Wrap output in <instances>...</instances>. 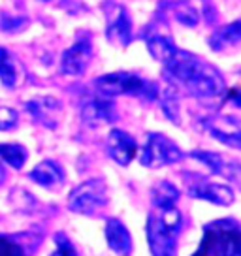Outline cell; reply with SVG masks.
<instances>
[{"label":"cell","instance_id":"6da1fadb","mask_svg":"<svg viewBox=\"0 0 241 256\" xmlns=\"http://www.w3.org/2000/svg\"><path fill=\"white\" fill-rule=\"evenodd\" d=\"M183 213L176 208L154 209L147 216V243L153 256H177Z\"/></svg>","mask_w":241,"mask_h":256},{"label":"cell","instance_id":"7a4b0ae2","mask_svg":"<svg viewBox=\"0 0 241 256\" xmlns=\"http://www.w3.org/2000/svg\"><path fill=\"white\" fill-rule=\"evenodd\" d=\"M92 85H94L98 94L110 96V98L119 94L136 96V98H142L144 102H154L158 98V90H160L158 83L145 80V78L132 72L106 74V76L96 78Z\"/></svg>","mask_w":241,"mask_h":256},{"label":"cell","instance_id":"3957f363","mask_svg":"<svg viewBox=\"0 0 241 256\" xmlns=\"http://www.w3.org/2000/svg\"><path fill=\"white\" fill-rule=\"evenodd\" d=\"M192 256H241L240 222L234 218L213 220L204 228L200 248Z\"/></svg>","mask_w":241,"mask_h":256},{"label":"cell","instance_id":"277c9868","mask_svg":"<svg viewBox=\"0 0 241 256\" xmlns=\"http://www.w3.org/2000/svg\"><path fill=\"white\" fill-rule=\"evenodd\" d=\"M185 158V152L181 151V147L172 142L168 136H164L160 132H151L145 136V144L140 152V164L145 168H164L172 166L176 162H181Z\"/></svg>","mask_w":241,"mask_h":256},{"label":"cell","instance_id":"5b68a950","mask_svg":"<svg viewBox=\"0 0 241 256\" xmlns=\"http://www.w3.org/2000/svg\"><path fill=\"white\" fill-rule=\"evenodd\" d=\"M106 204H108L106 181L100 177L83 181L68 196V209L72 213H78V215H96Z\"/></svg>","mask_w":241,"mask_h":256},{"label":"cell","instance_id":"8992f818","mask_svg":"<svg viewBox=\"0 0 241 256\" xmlns=\"http://www.w3.org/2000/svg\"><path fill=\"white\" fill-rule=\"evenodd\" d=\"M183 87L194 96V98H218L226 92V81L222 74L218 72L215 66L202 60L194 74L188 78Z\"/></svg>","mask_w":241,"mask_h":256},{"label":"cell","instance_id":"52a82bcc","mask_svg":"<svg viewBox=\"0 0 241 256\" xmlns=\"http://www.w3.org/2000/svg\"><path fill=\"white\" fill-rule=\"evenodd\" d=\"M186 194L196 200L211 202L215 206H232L236 200L232 186L222 183H211L208 177L196 176V174H185Z\"/></svg>","mask_w":241,"mask_h":256},{"label":"cell","instance_id":"ba28073f","mask_svg":"<svg viewBox=\"0 0 241 256\" xmlns=\"http://www.w3.org/2000/svg\"><path fill=\"white\" fill-rule=\"evenodd\" d=\"M106 38L112 46L117 48H126L134 34H132V21L124 6L115 4V2H106Z\"/></svg>","mask_w":241,"mask_h":256},{"label":"cell","instance_id":"9c48e42d","mask_svg":"<svg viewBox=\"0 0 241 256\" xmlns=\"http://www.w3.org/2000/svg\"><path fill=\"white\" fill-rule=\"evenodd\" d=\"M200 126L208 132L209 136L215 138L220 144L228 145L232 149H240L241 147L240 120L232 117V115L213 113V115H208V117H202Z\"/></svg>","mask_w":241,"mask_h":256},{"label":"cell","instance_id":"30bf717a","mask_svg":"<svg viewBox=\"0 0 241 256\" xmlns=\"http://www.w3.org/2000/svg\"><path fill=\"white\" fill-rule=\"evenodd\" d=\"M81 117L88 126L112 124L119 119L117 106L113 102V98L104 94H92L85 98V102L81 104Z\"/></svg>","mask_w":241,"mask_h":256},{"label":"cell","instance_id":"8fae6325","mask_svg":"<svg viewBox=\"0 0 241 256\" xmlns=\"http://www.w3.org/2000/svg\"><path fill=\"white\" fill-rule=\"evenodd\" d=\"M92 56V44L88 36H78V40L74 42L70 48L66 49L62 56H60V66L58 70L64 76H72L78 78L87 70L88 62Z\"/></svg>","mask_w":241,"mask_h":256},{"label":"cell","instance_id":"7c38bea8","mask_svg":"<svg viewBox=\"0 0 241 256\" xmlns=\"http://www.w3.org/2000/svg\"><path fill=\"white\" fill-rule=\"evenodd\" d=\"M142 40L145 42L147 51L151 53V56L158 62H166L172 56V53L177 49L172 36H170L168 26L160 19L147 24V28L142 32Z\"/></svg>","mask_w":241,"mask_h":256},{"label":"cell","instance_id":"4fadbf2b","mask_svg":"<svg viewBox=\"0 0 241 256\" xmlns=\"http://www.w3.org/2000/svg\"><path fill=\"white\" fill-rule=\"evenodd\" d=\"M106 152L115 164L128 166L138 154V144L128 132L120 128H113L106 140Z\"/></svg>","mask_w":241,"mask_h":256},{"label":"cell","instance_id":"5bb4252c","mask_svg":"<svg viewBox=\"0 0 241 256\" xmlns=\"http://www.w3.org/2000/svg\"><path fill=\"white\" fill-rule=\"evenodd\" d=\"M24 110L40 126L53 130L58 124V115L62 112V104L55 96H36L32 100L24 102Z\"/></svg>","mask_w":241,"mask_h":256},{"label":"cell","instance_id":"9a60e30c","mask_svg":"<svg viewBox=\"0 0 241 256\" xmlns=\"http://www.w3.org/2000/svg\"><path fill=\"white\" fill-rule=\"evenodd\" d=\"M200 62H202L200 56H196L190 51L176 49L168 60L162 64H164V72H166V76H168L170 80L179 83V85H185Z\"/></svg>","mask_w":241,"mask_h":256},{"label":"cell","instance_id":"2e32d148","mask_svg":"<svg viewBox=\"0 0 241 256\" xmlns=\"http://www.w3.org/2000/svg\"><path fill=\"white\" fill-rule=\"evenodd\" d=\"M190 156L194 160H200L202 164H206L211 174L222 176L224 179L232 181V183L240 181V164L236 160H228L220 152H211V151H192Z\"/></svg>","mask_w":241,"mask_h":256},{"label":"cell","instance_id":"e0dca14e","mask_svg":"<svg viewBox=\"0 0 241 256\" xmlns=\"http://www.w3.org/2000/svg\"><path fill=\"white\" fill-rule=\"evenodd\" d=\"M104 236L108 241V247L112 248L117 256H128L132 252V238L126 226L119 218H110L104 226Z\"/></svg>","mask_w":241,"mask_h":256},{"label":"cell","instance_id":"ac0fdd59","mask_svg":"<svg viewBox=\"0 0 241 256\" xmlns=\"http://www.w3.org/2000/svg\"><path fill=\"white\" fill-rule=\"evenodd\" d=\"M28 179L34 181L36 184H40V186L53 188V186L64 181V172L55 160H44L28 172Z\"/></svg>","mask_w":241,"mask_h":256},{"label":"cell","instance_id":"d6986e66","mask_svg":"<svg viewBox=\"0 0 241 256\" xmlns=\"http://www.w3.org/2000/svg\"><path fill=\"white\" fill-rule=\"evenodd\" d=\"M241 42V23L234 21L230 24L220 26L218 30H215L209 36L208 44L211 46L213 51H224L228 48H236Z\"/></svg>","mask_w":241,"mask_h":256},{"label":"cell","instance_id":"ffe728a7","mask_svg":"<svg viewBox=\"0 0 241 256\" xmlns=\"http://www.w3.org/2000/svg\"><path fill=\"white\" fill-rule=\"evenodd\" d=\"M179 198H181V190L170 181H158L151 188V204H153L154 209L176 208Z\"/></svg>","mask_w":241,"mask_h":256},{"label":"cell","instance_id":"44dd1931","mask_svg":"<svg viewBox=\"0 0 241 256\" xmlns=\"http://www.w3.org/2000/svg\"><path fill=\"white\" fill-rule=\"evenodd\" d=\"M162 108V113L166 115V119L172 120L174 124H181V104H179V94H177V88L168 83L166 87L158 90V98Z\"/></svg>","mask_w":241,"mask_h":256},{"label":"cell","instance_id":"7402d4cb","mask_svg":"<svg viewBox=\"0 0 241 256\" xmlns=\"http://www.w3.org/2000/svg\"><path fill=\"white\" fill-rule=\"evenodd\" d=\"M0 83L6 88L17 85V60L6 48H0Z\"/></svg>","mask_w":241,"mask_h":256},{"label":"cell","instance_id":"603a6c76","mask_svg":"<svg viewBox=\"0 0 241 256\" xmlns=\"http://www.w3.org/2000/svg\"><path fill=\"white\" fill-rule=\"evenodd\" d=\"M166 10H170V14L174 16L176 21H179L185 26H196L200 21V14L196 12V8H192L186 2H168Z\"/></svg>","mask_w":241,"mask_h":256},{"label":"cell","instance_id":"cb8c5ba5","mask_svg":"<svg viewBox=\"0 0 241 256\" xmlns=\"http://www.w3.org/2000/svg\"><path fill=\"white\" fill-rule=\"evenodd\" d=\"M28 158V151L19 144H0V160H4L8 166L21 170Z\"/></svg>","mask_w":241,"mask_h":256},{"label":"cell","instance_id":"d4e9b609","mask_svg":"<svg viewBox=\"0 0 241 256\" xmlns=\"http://www.w3.org/2000/svg\"><path fill=\"white\" fill-rule=\"evenodd\" d=\"M53 240H55V252H51V256H78L76 252V247H74V243L68 240V236L62 232H56L53 236Z\"/></svg>","mask_w":241,"mask_h":256},{"label":"cell","instance_id":"484cf974","mask_svg":"<svg viewBox=\"0 0 241 256\" xmlns=\"http://www.w3.org/2000/svg\"><path fill=\"white\" fill-rule=\"evenodd\" d=\"M28 24L26 17H16L10 14H2L0 16V30L4 32H21Z\"/></svg>","mask_w":241,"mask_h":256},{"label":"cell","instance_id":"4316f807","mask_svg":"<svg viewBox=\"0 0 241 256\" xmlns=\"http://www.w3.org/2000/svg\"><path fill=\"white\" fill-rule=\"evenodd\" d=\"M17 120H19V113L14 108L0 106V132L14 130L17 126Z\"/></svg>","mask_w":241,"mask_h":256},{"label":"cell","instance_id":"83f0119b","mask_svg":"<svg viewBox=\"0 0 241 256\" xmlns=\"http://www.w3.org/2000/svg\"><path fill=\"white\" fill-rule=\"evenodd\" d=\"M0 256H24V250L14 240L0 236Z\"/></svg>","mask_w":241,"mask_h":256},{"label":"cell","instance_id":"f1b7e54d","mask_svg":"<svg viewBox=\"0 0 241 256\" xmlns=\"http://www.w3.org/2000/svg\"><path fill=\"white\" fill-rule=\"evenodd\" d=\"M6 181V168H4V164L0 162V184H4Z\"/></svg>","mask_w":241,"mask_h":256},{"label":"cell","instance_id":"f546056e","mask_svg":"<svg viewBox=\"0 0 241 256\" xmlns=\"http://www.w3.org/2000/svg\"><path fill=\"white\" fill-rule=\"evenodd\" d=\"M44 2H49V0H44Z\"/></svg>","mask_w":241,"mask_h":256}]
</instances>
